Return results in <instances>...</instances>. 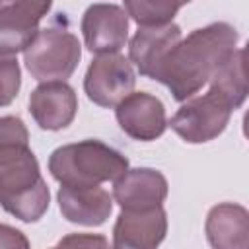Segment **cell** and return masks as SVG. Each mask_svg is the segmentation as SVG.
<instances>
[{
  "label": "cell",
  "instance_id": "1",
  "mask_svg": "<svg viewBox=\"0 0 249 249\" xmlns=\"http://www.w3.org/2000/svg\"><path fill=\"white\" fill-rule=\"evenodd\" d=\"M239 33L231 23L214 21L191 31L171 49L158 74L156 82L163 84L175 101L195 97L210 82L216 70L235 51Z\"/></svg>",
  "mask_w": 249,
  "mask_h": 249
},
{
  "label": "cell",
  "instance_id": "2",
  "mask_svg": "<svg viewBox=\"0 0 249 249\" xmlns=\"http://www.w3.org/2000/svg\"><path fill=\"white\" fill-rule=\"evenodd\" d=\"M51 193L29 144L0 146V206L14 218L33 224L49 210Z\"/></svg>",
  "mask_w": 249,
  "mask_h": 249
},
{
  "label": "cell",
  "instance_id": "3",
  "mask_svg": "<svg viewBox=\"0 0 249 249\" xmlns=\"http://www.w3.org/2000/svg\"><path fill=\"white\" fill-rule=\"evenodd\" d=\"M128 169V158L101 140L58 146L49 156V171L62 187H99L117 181Z\"/></svg>",
  "mask_w": 249,
  "mask_h": 249
},
{
  "label": "cell",
  "instance_id": "4",
  "mask_svg": "<svg viewBox=\"0 0 249 249\" xmlns=\"http://www.w3.org/2000/svg\"><path fill=\"white\" fill-rule=\"evenodd\" d=\"M82 45L78 37L62 23H53L37 31L35 39L23 51L27 72L37 82H66L78 68Z\"/></svg>",
  "mask_w": 249,
  "mask_h": 249
},
{
  "label": "cell",
  "instance_id": "5",
  "mask_svg": "<svg viewBox=\"0 0 249 249\" xmlns=\"http://www.w3.org/2000/svg\"><path fill=\"white\" fill-rule=\"evenodd\" d=\"M233 111V105L218 89L208 88L206 93L183 101L167 124L185 142L204 144L226 130Z\"/></svg>",
  "mask_w": 249,
  "mask_h": 249
},
{
  "label": "cell",
  "instance_id": "6",
  "mask_svg": "<svg viewBox=\"0 0 249 249\" xmlns=\"http://www.w3.org/2000/svg\"><path fill=\"white\" fill-rule=\"evenodd\" d=\"M136 86V74L130 60L121 53L97 54L84 76L88 99L99 107H117Z\"/></svg>",
  "mask_w": 249,
  "mask_h": 249
},
{
  "label": "cell",
  "instance_id": "7",
  "mask_svg": "<svg viewBox=\"0 0 249 249\" xmlns=\"http://www.w3.org/2000/svg\"><path fill=\"white\" fill-rule=\"evenodd\" d=\"M82 35L89 53H119L128 41V16L119 4H91L82 16Z\"/></svg>",
  "mask_w": 249,
  "mask_h": 249
},
{
  "label": "cell",
  "instance_id": "8",
  "mask_svg": "<svg viewBox=\"0 0 249 249\" xmlns=\"http://www.w3.org/2000/svg\"><path fill=\"white\" fill-rule=\"evenodd\" d=\"M51 2H0V56H14L25 51L39 31L41 19L49 14Z\"/></svg>",
  "mask_w": 249,
  "mask_h": 249
},
{
  "label": "cell",
  "instance_id": "9",
  "mask_svg": "<svg viewBox=\"0 0 249 249\" xmlns=\"http://www.w3.org/2000/svg\"><path fill=\"white\" fill-rule=\"evenodd\" d=\"M115 117L121 130L132 140L140 142H152L167 128L163 103L146 91H132L126 95L115 107Z\"/></svg>",
  "mask_w": 249,
  "mask_h": 249
},
{
  "label": "cell",
  "instance_id": "10",
  "mask_svg": "<svg viewBox=\"0 0 249 249\" xmlns=\"http://www.w3.org/2000/svg\"><path fill=\"white\" fill-rule=\"evenodd\" d=\"M167 233L163 206L150 210H121L113 226L111 249H158Z\"/></svg>",
  "mask_w": 249,
  "mask_h": 249
},
{
  "label": "cell",
  "instance_id": "11",
  "mask_svg": "<svg viewBox=\"0 0 249 249\" xmlns=\"http://www.w3.org/2000/svg\"><path fill=\"white\" fill-rule=\"evenodd\" d=\"M167 179L152 167L126 169L113 183V200L121 210H150L163 206L167 198Z\"/></svg>",
  "mask_w": 249,
  "mask_h": 249
},
{
  "label": "cell",
  "instance_id": "12",
  "mask_svg": "<svg viewBox=\"0 0 249 249\" xmlns=\"http://www.w3.org/2000/svg\"><path fill=\"white\" fill-rule=\"evenodd\" d=\"M78 95L66 82H43L29 95V113L43 130H62L72 124Z\"/></svg>",
  "mask_w": 249,
  "mask_h": 249
},
{
  "label": "cell",
  "instance_id": "13",
  "mask_svg": "<svg viewBox=\"0 0 249 249\" xmlns=\"http://www.w3.org/2000/svg\"><path fill=\"white\" fill-rule=\"evenodd\" d=\"M181 37L183 33L177 23L161 27H138L128 43V60L138 68L142 76L154 80L160 66L171 49L181 41Z\"/></svg>",
  "mask_w": 249,
  "mask_h": 249
},
{
  "label": "cell",
  "instance_id": "14",
  "mask_svg": "<svg viewBox=\"0 0 249 249\" xmlns=\"http://www.w3.org/2000/svg\"><path fill=\"white\" fill-rule=\"evenodd\" d=\"M58 208L62 216L78 226H101L113 210V196L101 187H62L58 189Z\"/></svg>",
  "mask_w": 249,
  "mask_h": 249
},
{
  "label": "cell",
  "instance_id": "15",
  "mask_svg": "<svg viewBox=\"0 0 249 249\" xmlns=\"http://www.w3.org/2000/svg\"><path fill=\"white\" fill-rule=\"evenodd\" d=\"M212 249H249V212L235 202H220L208 210L204 222Z\"/></svg>",
  "mask_w": 249,
  "mask_h": 249
},
{
  "label": "cell",
  "instance_id": "16",
  "mask_svg": "<svg viewBox=\"0 0 249 249\" xmlns=\"http://www.w3.org/2000/svg\"><path fill=\"white\" fill-rule=\"evenodd\" d=\"M210 88L218 89L233 109H239L247 97V78H245V49H235L228 60L210 78Z\"/></svg>",
  "mask_w": 249,
  "mask_h": 249
},
{
  "label": "cell",
  "instance_id": "17",
  "mask_svg": "<svg viewBox=\"0 0 249 249\" xmlns=\"http://www.w3.org/2000/svg\"><path fill=\"white\" fill-rule=\"evenodd\" d=\"M183 8L181 2H146V0H126L123 10L132 18L138 27H161L173 23L175 14Z\"/></svg>",
  "mask_w": 249,
  "mask_h": 249
},
{
  "label": "cell",
  "instance_id": "18",
  "mask_svg": "<svg viewBox=\"0 0 249 249\" xmlns=\"http://www.w3.org/2000/svg\"><path fill=\"white\" fill-rule=\"evenodd\" d=\"M21 70L16 56H0V107L10 105L19 91Z\"/></svg>",
  "mask_w": 249,
  "mask_h": 249
},
{
  "label": "cell",
  "instance_id": "19",
  "mask_svg": "<svg viewBox=\"0 0 249 249\" xmlns=\"http://www.w3.org/2000/svg\"><path fill=\"white\" fill-rule=\"evenodd\" d=\"M6 144H29L27 126L19 117L14 115L0 117V146Z\"/></svg>",
  "mask_w": 249,
  "mask_h": 249
},
{
  "label": "cell",
  "instance_id": "20",
  "mask_svg": "<svg viewBox=\"0 0 249 249\" xmlns=\"http://www.w3.org/2000/svg\"><path fill=\"white\" fill-rule=\"evenodd\" d=\"M58 245L66 249H111L109 239L101 233H68Z\"/></svg>",
  "mask_w": 249,
  "mask_h": 249
},
{
  "label": "cell",
  "instance_id": "21",
  "mask_svg": "<svg viewBox=\"0 0 249 249\" xmlns=\"http://www.w3.org/2000/svg\"><path fill=\"white\" fill-rule=\"evenodd\" d=\"M0 249H29V239L23 231L0 224Z\"/></svg>",
  "mask_w": 249,
  "mask_h": 249
},
{
  "label": "cell",
  "instance_id": "22",
  "mask_svg": "<svg viewBox=\"0 0 249 249\" xmlns=\"http://www.w3.org/2000/svg\"><path fill=\"white\" fill-rule=\"evenodd\" d=\"M51 249H66V247H62V245H58V243H56V245H54V247H51Z\"/></svg>",
  "mask_w": 249,
  "mask_h": 249
}]
</instances>
